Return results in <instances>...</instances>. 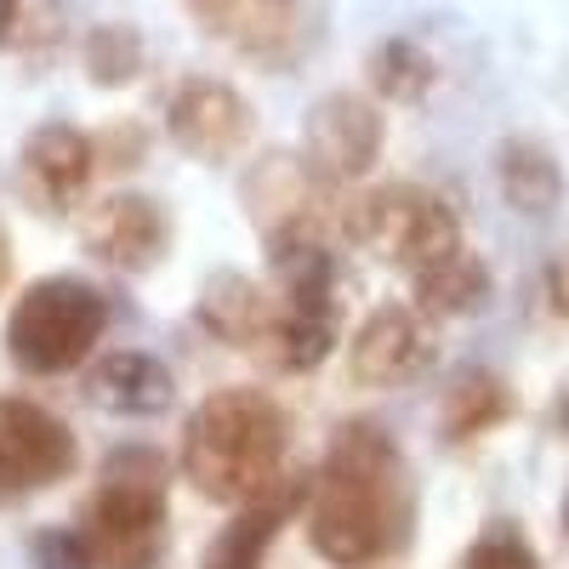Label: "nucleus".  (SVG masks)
Wrapping results in <instances>:
<instances>
[{
    "instance_id": "obj_1",
    "label": "nucleus",
    "mask_w": 569,
    "mask_h": 569,
    "mask_svg": "<svg viewBox=\"0 0 569 569\" xmlns=\"http://www.w3.org/2000/svg\"><path fill=\"white\" fill-rule=\"evenodd\" d=\"M308 536L337 569L382 563L410 541V479L399 445L370 421L330 439L308 485Z\"/></svg>"
},
{
    "instance_id": "obj_2",
    "label": "nucleus",
    "mask_w": 569,
    "mask_h": 569,
    "mask_svg": "<svg viewBox=\"0 0 569 569\" xmlns=\"http://www.w3.org/2000/svg\"><path fill=\"white\" fill-rule=\"evenodd\" d=\"M291 421L262 388H222L182 427V479L206 501L246 507L284 479Z\"/></svg>"
},
{
    "instance_id": "obj_3",
    "label": "nucleus",
    "mask_w": 569,
    "mask_h": 569,
    "mask_svg": "<svg viewBox=\"0 0 569 569\" xmlns=\"http://www.w3.org/2000/svg\"><path fill=\"white\" fill-rule=\"evenodd\" d=\"M166 461L154 450H114L86 507V552L98 569H154L166 552Z\"/></svg>"
},
{
    "instance_id": "obj_4",
    "label": "nucleus",
    "mask_w": 569,
    "mask_h": 569,
    "mask_svg": "<svg viewBox=\"0 0 569 569\" xmlns=\"http://www.w3.org/2000/svg\"><path fill=\"white\" fill-rule=\"evenodd\" d=\"M348 233L365 251H376V262H388L410 279L433 273L445 257H456L467 246L456 211L421 182H388L376 194H365L348 211Z\"/></svg>"
},
{
    "instance_id": "obj_5",
    "label": "nucleus",
    "mask_w": 569,
    "mask_h": 569,
    "mask_svg": "<svg viewBox=\"0 0 569 569\" xmlns=\"http://www.w3.org/2000/svg\"><path fill=\"white\" fill-rule=\"evenodd\" d=\"M109 330V302L80 279H40L7 319V353L34 376L74 370Z\"/></svg>"
},
{
    "instance_id": "obj_6",
    "label": "nucleus",
    "mask_w": 569,
    "mask_h": 569,
    "mask_svg": "<svg viewBox=\"0 0 569 569\" xmlns=\"http://www.w3.org/2000/svg\"><path fill=\"white\" fill-rule=\"evenodd\" d=\"M74 472V433L34 405V399H0V496L52 490Z\"/></svg>"
},
{
    "instance_id": "obj_7",
    "label": "nucleus",
    "mask_w": 569,
    "mask_h": 569,
    "mask_svg": "<svg viewBox=\"0 0 569 569\" xmlns=\"http://www.w3.org/2000/svg\"><path fill=\"white\" fill-rule=\"evenodd\" d=\"M382 114L376 103L353 98V91H330L313 103L308 126H302V160L325 177V182H353L382 160Z\"/></svg>"
},
{
    "instance_id": "obj_8",
    "label": "nucleus",
    "mask_w": 569,
    "mask_h": 569,
    "mask_svg": "<svg viewBox=\"0 0 569 569\" xmlns=\"http://www.w3.org/2000/svg\"><path fill=\"white\" fill-rule=\"evenodd\" d=\"M171 142L194 160H233L251 142V103L228 80L188 74L166 103Z\"/></svg>"
},
{
    "instance_id": "obj_9",
    "label": "nucleus",
    "mask_w": 569,
    "mask_h": 569,
    "mask_svg": "<svg viewBox=\"0 0 569 569\" xmlns=\"http://www.w3.org/2000/svg\"><path fill=\"white\" fill-rule=\"evenodd\" d=\"M433 365V325L421 308H376L348 342V376L359 388H399Z\"/></svg>"
},
{
    "instance_id": "obj_10",
    "label": "nucleus",
    "mask_w": 569,
    "mask_h": 569,
    "mask_svg": "<svg viewBox=\"0 0 569 569\" xmlns=\"http://www.w3.org/2000/svg\"><path fill=\"white\" fill-rule=\"evenodd\" d=\"M166 211L149 194H114L86 217V246L120 273H149L166 251Z\"/></svg>"
},
{
    "instance_id": "obj_11",
    "label": "nucleus",
    "mask_w": 569,
    "mask_h": 569,
    "mask_svg": "<svg viewBox=\"0 0 569 569\" xmlns=\"http://www.w3.org/2000/svg\"><path fill=\"white\" fill-rule=\"evenodd\" d=\"M279 319H284V302L246 273H217L200 297V325L211 337L240 348V353H257V359H268V348L279 337Z\"/></svg>"
},
{
    "instance_id": "obj_12",
    "label": "nucleus",
    "mask_w": 569,
    "mask_h": 569,
    "mask_svg": "<svg viewBox=\"0 0 569 569\" xmlns=\"http://www.w3.org/2000/svg\"><path fill=\"white\" fill-rule=\"evenodd\" d=\"M206 34L240 46L246 58L284 63L297 52V0H188Z\"/></svg>"
},
{
    "instance_id": "obj_13",
    "label": "nucleus",
    "mask_w": 569,
    "mask_h": 569,
    "mask_svg": "<svg viewBox=\"0 0 569 569\" xmlns=\"http://www.w3.org/2000/svg\"><path fill=\"white\" fill-rule=\"evenodd\" d=\"M91 171H98V137H86L74 126H40L23 142V177L40 188V200L63 211L86 194Z\"/></svg>"
},
{
    "instance_id": "obj_14",
    "label": "nucleus",
    "mask_w": 569,
    "mask_h": 569,
    "mask_svg": "<svg viewBox=\"0 0 569 569\" xmlns=\"http://www.w3.org/2000/svg\"><path fill=\"white\" fill-rule=\"evenodd\" d=\"M302 496H308V479H279L262 501H246V512L206 547V563L200 569H262L273 536L284 530V518L297 512Z\"/></svg>"
},
{
    "instance_id": "obj_15",
    "label": "nucleus",
    "mask_w": 569,
    "mask_h": 569,
    "mask_svg": "<svg viewBox=\"0 0 569 569\" xmlns=\"http://www.w3.org/2000/svg\"><path fill=\"white\" fill-rule=\"evenodd\" d=\"M86 393H91V405H103L114 416H160L171 405L177 382H171V370L154 353L126 348V353H109V359L91 365Z\"/></svg>"
},
{
    "instance_id": "obj_16",
    "label": "nucleus",
    "mask_w": 569,
    "mask_h": 569,
    "mask_svg": "<svg viewBox=\"0 0 569 569\" xmlns=\"http://www.w3.org/2000/svg\"><path fill=\"white\" fill-rule=\"evenodd\" d=\"M507 416H512V393H507L501 376H490V370H461L456 388L445 393L439 427H445L450 445H472V439L496 433Z\"/></svg>"
},
{
    "instance_id": "obj_17",
    "label": "nucleus",
    "mask_w": 569,
    "mask_h": 569,
    "mask_svg": "<svg viewBox=\"0 0 569 569\" xmlns=\"http://www.w3.org/2000/svg\"><path fill=\"white\" fill-rule=\"evenodd\" d=\"M496 177H501V194L507 206H518L525 217H541L558 206L563 194V177H558V160L530 137H512L501 142V160H496Z\"/></svg>"
},
{
    "instance_id": "obj_18",
    "label": "nucleus",
    "mask_w": 569,
    "mask_h": 569,
    "mask_svg": "<svg viewBox=\"0 0 569 569\" xmlns=\"http://www.w3.org/2000/svg\"><path fill=\"white\" fill-rule=\"evenodd\" d=\"M416 284V302H421V313H445V319H456V313H472L485 297H490V268L479 262V251H456V257H445L433 273H421V279H410Z\"/></svg>"
},
{
    "instance_id": "obj_19",
    "label": "nucleus",
    "mask_w": 569,
    "mask_h": 569,
    "mask_svg": "<svg viewBox=\"0 0 569 569\" xmlns=\"http://www.w3.org/2000/svg\"><path fill=\"white\" fill-rule=\"evenodd\" d=\"M439 80V63L421 52L416 40H382L370 58V86L382 91L388 103H421Z\"/></svg>"
},
{
    "instance_id": "obj_20",
    "label": "nucleus",
    "mask_w": 569,
    "mask_h": 569,
    "mask_svg": "<svg viewBox=\"0 0 569 569\" xmlns=\"http://www.w3.org/2000/svg\"><path fill=\"white\" fill-rule=\"evenodd\" d=\"M80 58H86L98 86H126V80L142 74V40L126 23H91L86 40H80Z\"/></svg>"
},
{
    "instance_id": "obj_21",
    "label": "nucleus",
    "mask_w": 569,
    "mask_h": 569,
    "mask_svg": "<svg viewBox=\"0 0 569 569\" xmlns=\"http://www.w3.org/2000/svg\"><path fill=\"white\" fill-rule=\"evenodd\" d=\"M58 40L52 0H0V52H46Z\"/></svg>"
},
{
    "instance_id": "obj_22",
    "label": "nucleus",
    "mask_w": 569,
    "mask_h": 569,
    "mask_svg": "<svg viewBox=\"0 0 569 569\" xmlns=\"http://www.w3.org/2000/svg\"><path fill=\"white\" fill-rule=\"evenodd\" d=\"M461 569H541V558L530 552V541L518 536V530L496 525V530H485L479 541L467 547Z\"/></svg>"
},
{
    "instance_id": "obj_23",
    "label": "nucleus",
    "mask_w": 569,
    "mask_h": 569,
    "mask_svg": "<svg viewBox=\"0 0 569 569\" xmlns=\"http://www.w3.org/2000/svg\"><path fill=\"white\" fill-rule=\"evenodd\" d=\"M34 552H40L46 569H98V563H91V552H86V536H80V530H52V536H40Z\"/></svg>"
},
{
    "instance_id": "obj_24",
    "label": "nucleus",
    "mask_w": 569,
    "mask_h": 569,
    "mask_svg": "<svg viewBox=\"0 0 569 569\" xmlns=\"http://www.w3.org/2000/svg\"><path fill=\"white\" fill-rule=\"evenodd\" d=\"M547 302H552V308L569 319V251H563V257L547 268Z\"/></svg>"
},
{
    "instance_id": "obj_25",
    "label": "nucleus",
    "mask_w": 569,
    "mask_h": 569,
    "mask_svg": "<svg viewBox=\"0 0 569 569\" xmlns=\"http://www.w3.org/2000/svg\"><path fill=\"white\" fill-rule=\"evenodd\" d=\"M552 427L569 439V382H563V388H558V399H552Z\"/></svg>"
},
{
    "instance_id": "obj_26",
    "label": "nucleus",
    "mask_w": 569,
    "mask_h": 569,
    "mask_svg": "<svg viewBox=\"0 0 569 569\" xmlns=\"http://www.w3.org/2000/svg\"><path fill=\"white\" fill-rule=\"evenodd\" d=\"M0 279H7V240H0Z\"/></svg>"
},
{
    "instance_id": "obj_27",
    "label": "nucleus",
    "mask_w": 569,
    "mask_h": 569,
    "mask_svg": "<svg viewBox=\"0 0 569 569\" xmlns=\"http://www.w3.org/2000/svg\"><path fill=\"white\" fill-rule=\"evenodd\" d=\"M563 525H569V496H563Z\"/></svg>"
}]
</instances>
